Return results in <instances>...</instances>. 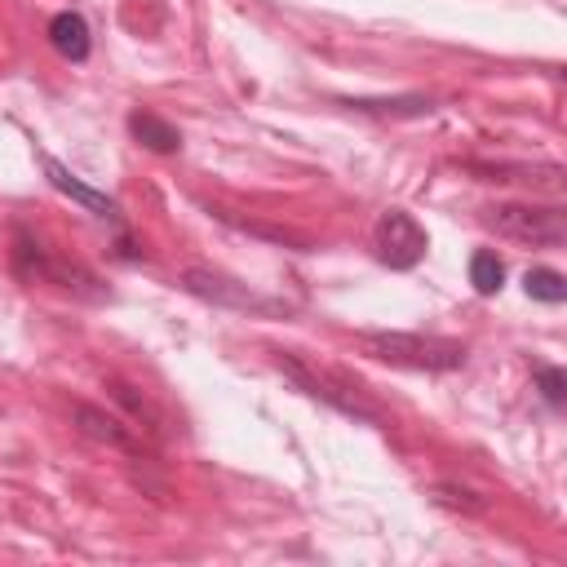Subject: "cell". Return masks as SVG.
<instances>
[{
  "label": "cell",
  "mask_w": 567,
  "mask_h": 567,
  "mask_svg": "<svg viewBox=\"0 0 567 567\" xmlns=\"http://www.w3.org/2000/svg\"><path fill=\"white\" fill-rule=\"evenodd\" d=\"M364 355L381 364H404V368H457L466 350L443 337H412V333H364L355 342Z\"/></svg>",
  "instance_id": "obj_1"
},
{
  "label": "cell",
  "mask_w": 567,
  "mask_h": 567,
  "mask_svg": "<svg viewBox=\"0 0 567 567\" xmlns=\"http://www.w3.org/2000/svg\"><path fill=\"white\" fill-rule=\"evenodd\" d=\"M492 231L510 235V240H523V244H541V249H559L567 240V222L559 209H523V204H501L492 209L488 218Z\"/></svg>",
  "instance_id": "obj_2"
},
{
  "label": "cell",
  "mask_w": 567,
  "mask_h": 567,
  "mask_svg": "<svg viewBox=\"0 0 567 567\" xmlns=\"http://www.w3.org/2000/svg\"><path fill=\"white\" fill-rule=\"evenodd\" d=\"M426 231L417 226V218L404 209H390L377 218V253L386 266H395V271H408V266H417L421 257H426Z\"/></svg>",
  "instance_id": "obj_3"
},
{
  "label": "cell",
  "mask_w": 567,
  "mask_h": 567,
  "mask_svg": "<svg viewBox=\"0 0 567 567\" xmlns=\"http://www.w3.org/2000/svg\"><path fill=\"white\" fill-rule=\"evenodd\" d=\"M45 173H49V182H54L63 195H71V200H80L85 209H94V213H102V218H116V200H107L102 191H94V187H85V182L76 178L71 169H63L54 156H45Z\"/></svg>",
  "instance_id": "obj_4"
},
{
  "label": "cell",
  "mask_w": 567,
  "mask_h": 567,
  "mask_svg": "<svg viewBox=\"0 0 567 567\" xmlns=\"http://www.w3.org/2000/svg\"><path fill=\"white\" fill-rule=\"evenodd\" d=\"M49 40H54V49L71 63H85L89 58V23L80 14H58L54 23H49Z\"/></svg>",
  "instance_id": "obj_5"
},
{
  "label": "cell",
  "mask_w": 567,
  "mask_h": 567,
  "mask_svg": "<svg viewBox=\"0 0 567 567\" xmlns=\"http://www.w3.org/2000/svg\"><path fill=\"white\" fill-rule=\"evenodd\" d=\"M129 129H133V138L142 142V147H151V151H178L182 147V133L169 125V120H160L156 111H133L129 116Z\"/></svg>",
  "instance_id": "obj_6"
},
{
  "label": "cell",
  "mask_w": 567,
  "mask_h": 567,
  "mask_svg": "<svg viewBox=\"0 0 567 567\" xmlns=\"http://www.w3.org/2000/svg\"><path fill=\"white\" fill-rule=\"evenodd\" d=\"M470 284H474V293H483V297L501 293V284H505V266H501V257L492 253V249H479V253L470 257Z\"/></svg>",
  "instance_id": "obj_7"
},
{
  "label": "cell",
  "mask_w": 567,
  "mask_h": 567,
  "mask_svg": "<svg viewBox=\"0 0 567 567\" xmlns=\"http://www.w3.org/2000/svg\"><path fill=\"white\" fill-rule=\"evenodd\" d=\"M523 288H528V297H536V302H550V306H559L563 297H567V280L559 271H528L523 275Z\"/></svg>",
  "instance_id": "obj_8"
},
{
  "label": "cell",
  "mask_w": 567,
  "mask_h": 567,
  "mask_svg": "<svg viewBox=\"0 0 567 567\" xmlns=\"http://www.w3.org/2000/svg\"><path fill=\"white\" fill-rule=\"evenodd\" d=\"M76 417H80V426H85L94 439H107V443H116V448H125V443H129V439H125V430H120L111 417H102V412H94V408L80 404V408H76Z\"/></svg>",
  "instance_id": "obj_9"
},
{
  "label": "cell",
  "mask_w": 567,
  "mask_h": 567,
  "mask_svg": "<svg viewBox=\"0 0 567 567\" xmlns=\"http://www.w3.org/2000/svg\"><path fill=\"white\" fill-rule=\"evenodd\" d=\"M541 390H545V399L559 408L563 399H567V377H563V368H541Z\"/></svg>",
  "instance_id": "obj_10"
}]
</instances>
